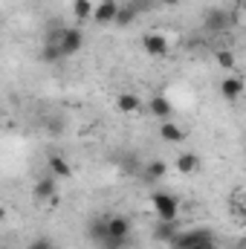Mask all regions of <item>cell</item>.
Here are the masks:
<instances>
[{
    "instance_id": "6da1fadb",
    "label": "cell",
    "mask_w": 246,
    "mask_h": 249,
    "mask_svg": "<svg viewBox=\"0 0 246 249\" xmlns=\"http://www.w3.org/2000/svg\"><path fill=\"white\" fill-rule=\"evenodd\" d=\"M90 235L99 249H127L133 241V226L130 217L124 214H105L90 223Z\"/></svg>"
},
{
    "instance_id": "7a4b0ae2",
    "label": "cell",
    "mask_w": 246,
    "mask_h": 249,
    "mask_svg": "<svg viewBox=\"0 0 246 249\" xmlns=\"http://www.w3.org/2000/svg\"><path fill=\"white\" fill-rule=\"evenodd\" d=\"M171 249H217V232L209 226H197V229H180L171 241Z\"/></svg>"
},
{
    "instance_id": "3957f363",
    "label": "cell",
    "mask_w": 246,
    "mask_h": 249,
    "mask_svg": "<svg viewBox=\"0 0 246 249\" xmlns=\"http://www.w3.org/2000/svg\"><path fill=\"white\" fill-rule=\"evenodd\" d=\"M50 41H55V44H58L61 58H70V55L81 53V47H84V32H81V29H75V26H67V29L53 32V35H50Z\"/></svg>"
},
{
    "instance_id": "277c9868",
    "label": "cell",
    "mask_w": 246,
    "mask_h": 249,
    "mask_svg": "<svg viewBox=\"0 0 246 249\" xmlns=\"http://www.w3.org/2000/svg\"><path fill=\"white\" fill-rule=\"evenodd\" d=\"M151 206H154V214L157 220H177V212H180V200L168 191H154L151 194Z\"/></svg>"
},
{
    "instance_id": "5b68a950",
    "label": "cell",
    "mask_w": 246,
    "mask_h": 249,
    "mask_svg": "<svg viewBox=\"0 0 246 249\" xmlns=\"http://www.w3.org/2000/svg\"><path fill=\"white\" fill-rule=\"evenodd\" d=\"M203 26H206V32H211V35L229 29V12H226V9H217V6L209 9L206 18H203Z\"/></svg>"
},
{
    "instance_id": "8992f818",
    "label": "cell",
    "mask_w": 246,
    "mask_h": 249,
    "mask_svg": "<svg viewBox=\"0 0 246 249\" xmlns=\"http://www.w3.org/2000/svg\"><path fill=\"white\" fill-rule=\"evenodd\" d=\"M55 194H58V183H55L53 174L41 177V180L32 186V197H35L38 203H50V200H55Z\"/></svg>"
},
{
    "instance_id": "52a82bcc",
    "label": "cell",
    "mask_w": 246,
    "mask_h": 249,
    "mask_svg": "<svg viewBox=\"0 0 246 249\" xmlns=\"http://www.w3.org/2000/svg\"><path fill=\"white\" fill-rule=\"evenodd\" d=\"M119 6H122L119 0H102V3H96V6H93V20H96V23H102V26L113 23V20H116Z\"/></svg>"
},
{
    "instance_id": "ba28073f",
    "label": "cell",
    "mask_w": 246,
    "mask_h": 249,
    "mask_svg": "<svg viewBox=\"0 0 246 249\" xmlns=\"http://www.w3.org/2000/svg\"><path fill=\"white\" fill-rule=\"evenodd\" d=\"M142 47H145V53L148 55H154V58H165L168 55V41L162 38V35H145L142 38Z\"/></svg>"
},
{
    "instance_id": "9c48e42d",
    "label": "cell",
    "mask_w": 246,
    "mask_h": 249,
    "mask_svg": "<svg viewBox=\"0 0 246 249\" xmlns=\"http://www.w3.org/2000/svg\"><path fill=\"white\" fill-rule=\"evenodd\" d=\"M148 110H151V116H157V119L168 122V119H171V113H174V105H171L165 96H151V99H148Z\"/></svg>"
},
{
    "instance_id": "30bf717a",
    "label": "cell",
    "mask_w": 246,
    "mask_h": 249,
    "mask_svg": "<svg viewBox=\"0 0 246 249\" xmlns=\"http://www.w3.org/2000/svg\"><path fill=\"white\" fill-rule=\"evenodd\" d=\"M220 93H223L226 102H238V99L244 96V78H238V75L223 78V81H220Z\"/></svg>"
},
{
    "instance_id": "8fae6325",
    "label": "cell",
    "mask_w": 246,
    "mask_h": 249,
    "mask_svg": "<svg viewBox=\"0 0 246 249\" xmlns=\"http://www.w3.org/2000/svg\"><path fill=\"white\" fill-rule=\"evenodd\" d=\"M177 232H180V223H177V220H157V226H154V241L168 244Z\"/></svg>"
},
{
    "instance_id": "7c38bea8",
    "label": "cell",
    "mask_w": 246,
    "mask_h": 249,
    "mask_svg": "<svg viewBox=\"0 0 246 249\" xmlns=\"http://www.w3.org/2000/svg\"><path fill=\"white\" fill-rule=\"evenodd\" d=\"M159 136H162V142L180 145V142L185 139V130L180 127V124H174V122H162L159 124Z\"/></svg>"
},
{
    "instance_id": "4fadbf2b",
    "label": "cell",
    "mask_w": 246,
    "mask_h": 249,
    "mask_svg": "<svg viewBox=\"0 0 246 249\" xmlns=\"http://www.w3.org/2000/svg\"><path fill=\"white\" fill-rule=\"evenodd\" d=\"M174 168H177L180 174H197V171H200V157H197V154H180V157L174 160Z\"/></svg>"
},
{
    "instance_id": "5bb4252c",
    "label": "cell",
    "mask_w": 246,
    "mask_h": 249,
    "mask_svg": "<svg viewBox=\"0 0 246 249\" xmlns=\"http://www.w3.org/2000/svg\"><path fill=\"white\" fill-rule=\"evenodd\" d=\"M50 174H53L55 180H58V177H64V180H67V177H72V165H70L64 157L53 154V157H50Z\"/></svg>"
},
{
    "instance_id": "9a60e30c",
    "label": "cell",
    "mask_w": 246,
    "mask_h": 249,
    "mask_svg": "<svg viewBox=\"0 0 246 249\" xmlns=\"http://www.w3.org/2000/svg\"><path fill=\"white\" fill-rule=\"evenodd\" d=\"M136 18H139V12L133 9V3H124L119 6V12H116V26H130V23H136Z\"/></svg>"
},
{
    "instance_id": "2e32d148",
    "label": "cell",
    "mask_w": 246,
    "mask_h": 249,
    "mask_svg": "<svg viewBox=\"0 0 246 249\" xmlns=\"http://www.w3.org/2000/svg\"><path fill=\"white\" fill-rule=\"evenodd\" d=\"M139 105H142V102H139L136 93H122V96L116 99V107H119L122 113H133V110H139Z\"/></svg>"
},
{
    "instance_id": "e0dca14e",
    "label": "cell",
    "mask_w": 246,
    "mask_h": 249,
    "mask_svg": "<svg viewBox=\"0 0 246 249\" xmlns=\"http://www.w3.org/2000/svg\"><path fill=\"white\" fill-rule=\"evenodd\" d=\"M41 61H44V64L61 61V50H58V44H55V41H50V38H47V44H44V50H41Z\"/></svg>"
},
{
    "instance_id": "ac0fdd59",
    "label": "cell",
    "mask_w": 246,
    "mask_h": 249,
    "mask_svg": "<svg viewBox=\"0 0 246 249\" xmlns=\"http://www.w3.org/2000/svg\"><path fill=\"white\" fill-rule=\"evenodd\" d=\"M72 15H75L78 20L93 18V0H72Z\"/></svg>"
},
{
    "instance_id": "d6986e66",
    "label": "cell",
    "mask_w": 246,
    "mask_h": 249,
    "mask_svg": "<svg viewBox=\"0 0 246 249\" xmlns=\"http://www.w3.org/2000/svg\"><path fill=\"white\" fill-rule=\"evenodd\" d=\"M145 171H148V174H145L148 180H159V177H165V174H168V165L157 160V162H148V168H145Z\"/></svg>"
},
{
    "instance_id": "ffe728a7",
    "label": "cell",
    "mask_w": 246,
    "mask_h": 249,
    "mask_svg": "<svg viewBox=\"0 0 246 249\" xmlns=\"http://www.w3.org/2000/svg\"><path fill=\"white\" fill-rule=\"evenodd\" d=\"M217 64H220L223 70H232V67H235V53H229V50H220V53H217Z\"/></svg>"
},
{
    "instance_id": "44dd1931",
    "label": "cell",
    "mask_w": 246,
    "mask_h": 249,
    "mask_svg": "<svg viewBox=\"0 0 246 249\" xmlns=\"http://www.w3.org/2000/svg\"><path fill=\"white\" fill-rule=\"evenodd\" d=\"M26 249H55V247H53L50 238H35V241H29V247Z\"/></svg>"
},
{
    "instance_id": "7402d4cb",
    "label": "cell",
    "mask_w": 246,
    "mask_h": 249,
    "mask_svg": "<svg viewBox=\"0 0 246 249\" xmlns=\"http://www.w3.org/2000/svg\"><path fill=\"white\" fill-rule=\"evenodd\" d=\"M130 3H133V9H136L139 15H142V12H148V9L154 6V0H130Z\"/></svg>"
},
{
    "instance_id": "603a6c76",
    "label": "cell",
    "mask_w": 246,
    "mask_h": 249,
    "mask_svg": "<svg viewBox=\"0 0 246 249\" xmlns=\"http://www.w3.org/2000/svg\"><path fill=\"white\" fill-rule=\"evenodd\" d=\"M183 0H162V6H180Z\"/></svg>"
},
{
    "instance_id": "cb8c5ba5",
    "label": "cell",
    "mask_w": 246,
    "mask_h": 249,
    "mask_svg": "<svg viewBox=\"0 0 246 249\" xmlns=\"http://www.w3.org/2000/svg\"><path fill=\"white\" fill-rule=\"evenodd\" d=\"M0 249H3V247H0Z\"/></svg>"
}]
</instances>
